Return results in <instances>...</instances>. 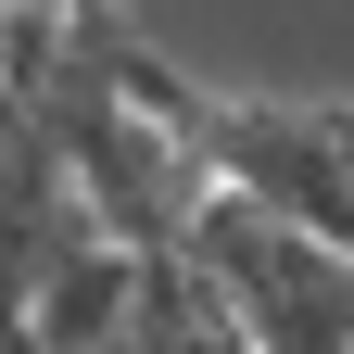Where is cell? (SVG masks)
I'll return each mask as SVG.
<instances>
[{
    "label": "cell",
    "instance_id": "cell-3",
    "mask_svg": "<svg viewBox=\"0 0 354 354\" xmlns=\"http://www.w3.org/2000/svg\"><path fill=\"white\" fill-rule=\"evenodd\" d=\"M0 354H51L38 342V279L26 266H0Z\"/></svg>",
    "mask_w": 354,
    "mask_h": 354
},
{
    "label": "cell",
    "instance_id": "cell-2",
    "mask_svg": "<svg viewBox=\"0 0 354 354\" xmlns=\"http://www.w3.org/2000/svg\"><path fill=\"white\" fill-rule=\"evenodd\" d=\"M102 354H253V342H241V317L215 304V279H203L190 253H152L140 266V304L114 317Z\"/></svg>",
    "mask_w": 354,
    "mask_h": 354
},
{
    "label": "cell",
    "instance_id": "cell-1",
    "mask_svg": "<svg viewBox=\"0 0 354 354\" xmlns=\"http://www.w3.org/2000/svg\"><path fill=\"white\" fill-rule=\"evenodd\" d=\"M190 266L215 279V304L241 317L253 354H354V253L291 228L279 203L215 177V203L190 215Z\"/></svg>",
    "mask_w": 354,
    "mask_h": 354
},
{
    "label": "cell",
    "instance_id": "cell-4",
    "mask_svg": "<svg viewBox=\"0 0 354 354\" xmlns=\"http://www.w3.org/2000/svg\"><path fill=\"white\" fill-rule=\"evenodd\" d=\"M329 114V152H342V177H354V102H317Z\"/></svg>",
    "mask_w": 354,
    "mask_h": 354
}]
</instances>
